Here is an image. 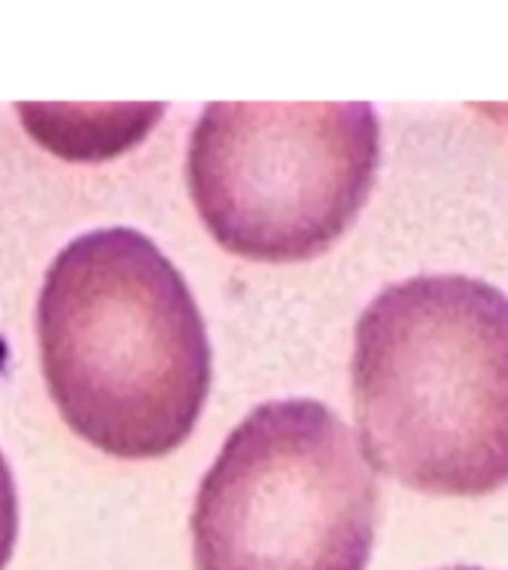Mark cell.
Masks as SVG:
<instances>
[{"label":"cell","mask_w":508,"mask_h":570,"mask_svg":"<svg viewBox=\"0 0 508 570\" xmlns=\"http://www.w3.org/2000/svg\"><path fill=\"white\" fill-rule=\"evenodd\" d=\"M446 570H481V568H446Z\"/></svg>","instance_id":"8992f818"},{"label":"cell","mask_w":508,"mask_h":570,"mask_svg":"<svg viewBox=\"0 0 508 570\" xmlns=\"http://www.w3.org/2000/svg\"><path fill=\"white\" fill-rule=\"evenodd\" d=\"M18 538V493L16 479L9 470L7 458L0 452V570L12 559V547Z\"/></svg>","instance_id":"5b68a950"},{"label":"cell","mask_w":508,"mask_h":570,"mask_svg":"<svg viewBox=\"0 0 508 570\" xmlns=\"http://www.w3.org/2000/svg\"><path fill=\"white\" fill-rule=\"evenodd\" d=\"M381 490L354 431L312 399L267 401L196 490V570H365Z\"/></svg>","instance_id":"3957f363"},{"label":"cell","mask_w":508,"mask_h":570,"mask_svg":"<svg viewBox=\"0 0 508 570\" xmlns=\"http://www.w3.org/2000/svg\"><path fill=\"white\" fill-rule=\"evenodd\" d=\"M36 333L66 425L114 458L185 443L212 386V345L185 276L143 232H84L45 274Z\"/></svg>","instance_id":"6da1fadb"},{"label":"cell","mask_w":508,"mask_h":570,"mask_svg":"<svg viewBox=\"0 0 508 570\" xmlns=\"http://www.w3.org/2000/svg\"><path fill=\"white\" fill-rule=\"evenodd\" d=\"M502 110H506V114H508V107H502Z\"/></svg>","instance_id":"52a82bcc"},{"label":"cell","mask_w":508,"mask_h":570,"mask_svg":"<svg viewBox=\"0 0 508 570\" xmlns=\"http://www.w3.org/2000/svg\"><path fill=\"white\" fill-rule=\"evenodd\" d=\"M365 458L434 497L508 484V294L461 274L387 285L351 356Z\"/></svg>","instance_id":"7a4b0ae2"},{"label":"cell","mask_w":508,"mask_h":570,"mask_svg":"<svg viewBox=\"0 0 508 570\" xmlns=\"http://www.w3.org/2000/svg\"><path fill=\"white\" fill-rule=\"evenodd\" d=\"M381 122L369 101L205 105L187 185L214 240L256 262L324 253L369 199Z\"/></svg>","instance_id":"277c9868"}]
</instances>
